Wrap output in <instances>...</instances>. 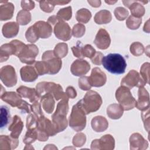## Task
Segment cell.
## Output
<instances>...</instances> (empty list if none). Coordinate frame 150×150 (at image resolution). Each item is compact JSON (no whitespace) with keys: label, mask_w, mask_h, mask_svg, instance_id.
<instances>
[{"label":"cell","mask_w":150,"mask_h":150,"mask_svg":"<svg viewBox=\"0 0 150 150\" xmlns=\"http://www.w3.org/2000/svg\"><path fill=\"white\" fill-rule=\"evenodd\" d=\"M14 12V5L12 3L4 1L0 6V20L6 21L12 18Z\"/></svg>","instance_id":"cell-28"},{"label":"cell","mask_w":150,"mask_h":150,"mask_svg":"<svg viewBox=\"0 0 150 150\" xmlns=\"http://www.w3.org/2000/svg\"><path fill=\"white\" fill-rule=\"evenodd\" d=\"M31 21V14L26 10L22 9L20 11L16 16V21L18 24L26 25Z\"/></svg>","instance_id":"cell-33"},{"label":"cell","mask_w":150,"mask_h":150,"mask_svg":"<svg viewBox=\"0 0 150 150\" xmlns=\"http://www.w3.org/2000/svg\"><path fill=\"white\" fill-rule=\"evenodd\" d=\"M91 17V12L86 8H82L77 11L76 15L77 21L83 23H87L90 21Z\"/></svg>","instance_id":"cell-34"},{"label":"cell","mask_w":150,"mask_h":150,"mask_svg":"<svg viewBox=\"0 0 150 150\" xmlns=\"http://www.w3.org/2000/svg\"><path fill=\"white\" fill-rule=\"evenodd\" d=\"M92 6L94 7H98L101 5L100 1H87Z\"/></svg>","instance_id":"cell-58"},{"label":"cell","mask_w":150,"mask_h":150,"mask_svg":"<svg viewBox=\"0 0 150 150\" xmlns=\"http://www.w3.org/2000/svg\"><path fill=\"white\" fill-rule=\"evenodd\" d=\"M16 51V46L12 40L9 43L2 45L0 47V62L6 61L11 55H15Z\"/></svg>","instance_id":"cell-21"},{"label":"cell","mask_w":150,"mask_h":150,"mask_svg":"<svg viewBox=\"0 0 150 150\" xmlns=\"http://www.w3.org/2000/svg\"><path fill=\"white\" fill-rule=\"evenodd\" d=\"M1 98L4 101L7 103L12 107H18L22 103L21 96L13 91H5L1 92Z\"/></svg>","instance_id":"cell-18"},{"label":"cell","mask_w":150,"mask_h":150,"mask_svg":"<svg viewBox=\"0 0 150 150\" xmlns=\"http://www.w3.org/2000/svg\"><path fill=\"white\" fill-rule=\"evenodd\" d=\"M20 74L22 80L26 82L33 81L38 77V74L35 67L28 65L21 69Z\"/></svg>","instance_id":"cell-23"},{"label":"cell","mask_w":150,"mask_h":150,"mask_svg":"<svg viewBox=\"0 0 150 150\" xmlns=\"http://www.w3.org/2000/svg\"><path fill=\"white\" fill-rule=\"evenodd\" d=\"M19 144L18 138H14L11 135L0 136V149H15Z\"/></svg>","instance_id":"cell-26"},{"label":"cell","mask_w":150,"mask_h":150,"mask_svg":"<svg viewBox=\"0 0 150 150\" xmlns=\"http://www.w3.org/2000/svg\"><path fill=\"white\" fill-rule=\"evenodd\" d=\"M54 33L58 39L63 41L69 40L71 37V29L69 25L61 19L54 25Z\"/></svg>","instance_id":"cell-13"},{"label":"cell","mask_w":150,"mask_h":150,"mask_svg":"<svg viewBox=\"0 0 150 150\" xmlns=\"http://www.w3.org/2000/svg\"><path fill=\"white\" fill-rule=\"evenodd\" d=\"M114 13L116 18L119 21L124 20L129 14L128 11L126 9L120 6L116 8Z\"/></svg>","instance_id":"cell-43"},{"label":"cell","mask_w":150,"mask_h":150,"mask_svg":"<svg viewBox=\"0 0 150 150\" xmlns=\"http://www.w3.org/2000/svg\"><path fill=\"white\" fill-rule=\"evenodd\" d=\"M69 99L62 100L57 105L54 113L52 115V122L57 128L58 132H62L67 127L66 115L69 110Z\"/></svg>","instance_id":"cell-4"},{"label":"cell","mask_w":150,"mask_h":150,"mask_svg":"<svg viewBox=\"0 0 150 150\" xmlns=\"http://www.w3.org/2000/svg\"><path fill=\"white\" fill-rule=\"evenodd\" d=\"M18 94L22 97L25 98H28L30 102L33 103L36 101H38L40 97L39 96L36 90L32 88L27 87L26 86H20L16 89Z\"/></svg>","instance_id":"cell-25"},{"label":"cell","mask_w":150,"mask_h":150,"mask_svg":"<svg viewBox=\"0 0 150 150\" xmlns=\"http://www.w3.org/2000/svg\"><path fill=\"white\" fill-rule=\"evenodd\" d=\"M39 53L38 47L34 44L25 45L17 55L21 62L32 64L35 63V58Z\"/></svg>","instance_id":"cell-8"},{"label":"cell","mask_w":150,"mask_h":150,"mask_svg":"<svg viewBox=\"0 0 150 150\" xmlns=\"http://www.w3.org/2000/svg\"><path fill=\"white\" fill-rule=\"evenodd\" d=\"M94 43L96 46L100 49H107L111 43L109 33L105 29H100L96 36Z\"/></svg>","instance_id":"cell-17"},{"label":"cell","mask_w":150,"mask_h":150,"mask_svg":"<svg viewBox=\"0 0 150 150\" xmlns=\"http://www.w3.org/2000/svg\"><path fill=\"white\" fill-rule=\"evenodd\" d=\"M72 15L71 7L70 6L60 9L57 13V16L62 21H69Z\"/></svg>","instance_id":"cell-39"},{"label":"cell","mask_w":150,"mask_h":150,"mask_svg":"<svg viewBox=\"0 0 150 150\" xmlns=\"http://www.w3.org/2000/svg\"><path fill=\"white\" fill-rule=\"evenodd\" d=\"M36 130L38 139L40 141H46L49 137L54 136L59 132L54 123L48 118H46L44 115L38 118Z\"/></svg>","instance_id":"cell-2"},{"label":"cell","mask_w":150,"mask_h":150,"mask_svg":"<svg viewBox=\"0 0 150 150\" xmlns=\"http://www.w3.org/2000/svg\"><path fill=\"white\" fill-rule=\"evenodd\" d=\"M123 108L120 104H112L107 108V114L111 119H119L123 114Z\"/></svg>","instance_id":"cell-31"},{"label":"cell","mask_w":150,"mask_h":150,"mask_svg":"<svg viewBox=\"0 0 150 150\" xmlns=\"http://www.w3.org/2000/svg\"><path fill=\"white\" fill-rule=\"evenodd\" d=\"M129 144L131 149H146L148 145L147 141L138 133H134L131 135Z\"/></svg>","instance_id":"cell-22"},{"label":"cell","mask_w":150,"mask_h":150,"mask_svg":"<svg viewBox=\"0 0 150 150\" xmlns=\"http://www.w3.org/2000/svg\"><path fill=\"white\" fill-rule=\"evenodd\" d=\"M130 52L133 55L139 56L142 54L144 52V46L138 42H134L130 46Z\"/></svg>","instance_id":"cell-40"},{"label":"cell","mask_w":150,"mask_h":150,"mask_svg":"<svg viewBox=\"0 0 150 150\" xmlns=\"http://www.w3.org/2000/svg\"><path fill=\"white\" fill-rule=\"evenodd\" d=\"M96 51L94 47L90 45H86L83 46V57H86L88 58H92L96 54Z\"/></svg>","instance_id":"cell-48"},{"label":"cell","mask_w":150,"mask_h":150,"mask_svg":"<svg viewBox=\"0 0 150 150\" xmlns=\"http://www.w3.org/2000/svg\"><path fill=\"white\" fill-rule=\"evenodd\" d=\"M53 3L54 4V5H64V4H68L69 3L70 1H52Z\"/></svg>","instance_id":"cell-59"},{"label":"cell","mask_w":150,"mask_h":150,"mask_svg":"<svg viewBox=\"0 0 150 150\" xmlns=\"http://www.w3.org/2000/svg\"><path fill=\"white\" fill-rule=\"evenodd\" d=\"M115 141L113 137L110 134L103 136L100 139L93 140L91 144V149H113Z\"/></svg>","instance_id":"cell-12"},{"label":"cell","mask_w":150,"mask_h":150,"mask_svg":"<svg viewBox=\"0 0 150 150\" xmlns=\"http://www.w3.org/2000/svg\"><path fill=\"white\" fill-rule=\"evenodd\" d=\"M90 69V64L85 60H76L71 64L70 71L71 73L76 76H81L88 73Z\"/></svg>","instance_id":"cell-15"},{"label":"cell","mask_w":150,"mask_h":150,"mask_svg":"<svg viewBox=\"0 0 150 150\" xmlns=\"http://www.w3.org/2000/svg\"><path fill=\"white\" fill-rule=\"evenodd\" d=\"M42 59L47 64L49 69V74H50L57 73L62 67V63L61 59L56 56L53 51H46L42 54Z\"/></svg>","instance_id":"cell-9"},{"label":"cell","mask_w":150,"mask_h":150,"mask_svg":"<svg viewBox=\"0 0 150 150\" xmlns=\"http://www.w3.org/2000/svg\"><path fill=\"white\" fill-rule=\"evenodd\" d=\"M94 19L95 22L97 24H105L111 21L112 16L109 11L101 10L96 13Z\"/></svg>","instance_id":"cell-32"},{"label":"cell","mask_w":150,"mask_h":150,"mask_svg":"<svg viewBox=\"0 0 150 150\" xmlns=\"http://www.w3.org/2000/svg\"><path fill=\"white\" fill-rule=\"evenodd\" d=\"M101 64L110 73L120 74L125 72L127 63L124 57L119 53H110L102 59Z\"/></svg>","instance_id":"cell-1"},{"label":"cell","mask_w":150,"mask_h":150,"mask_svg":"<svg viewBox=\"0 0 150 150\" xmlns=\"http://www.w3.org/2000/svg\"><path fill=\"white\" fill-rule=\"evenodd\" d=\"M74 56L79 58H83V46L81 45V42L78 41L76 46H73L71 47Z\"/></svg>","instance_id":"cell-52"},{"label":"cell","mask_w":150,"mask_h":150,"mask_svg":"<svg viewBox=\"0 0 150 150\" xmlns=\"http://www.w3.org/2000/svg\"><path fill=\"white\" fill-rule=\"evenodd\" d=\"M31 105H29L26 101L23 100L21 104L18 107V109L21 110L22 112L24 113H30L31 112Z\"/></svg>","instance_id":"cell-55"},{"label":"cell","mask_w":150,"mask_h":150,"mask_svg":"<svg viewBox=\"0 0 150 150\" xmlns=\"http://www.w3.org/2000/svg\"><path fill=\"white\" fill-rule=\"evenodd\" d=\"M21 7L23 9L29 11L35 8V2L32 1H22Z\"/></svg>","instance_id":"cell-53"},{"label":"cell","mask_w":150,"mask_h":150,"mask_svg":"<svg viewBox=\"0 0 150 150\" xmlns=\"http://www.w3.org/2000/svg\"><path fill=\"white\" fill-rule=\"evenodd\" d=\"M141 22V18H136L131 15L127 19L126 25L129 29L134 30L138 29L139 27Z\"/></svg>","instance_id":"cell-38"},{"label":"cell","mask_w":150,"mask_h":150,"mask_svg":"<svg viewBox=\"0 0 150 150\" xmlns=\"http://www.w3.org/2000/svg\"><path fill=\"white\" fill-rule=\"evenodd\" d=\"M149 94L143 87L138 90V99L136 101L135 107L140 110H146L149 108Z\"/></svg>","instance_id":"cell-20"},{"label":"cell","mask_w":150,"mask_h":150,"mask_svg":"<svg viewBox=\"0 0 150 150\" xmlns=\"http://www.w3.org/2000/svg\"><path fill=\"white\" fill-rule=\"evenodd\" d=\"M36 91L40 98L45 94L50 93L56 100L69 99L66 93H64L62 86L53 82H40L36 87Z\"/></svg>","instance_id":"cell-3"},{"label":"cell","mask_w":150,"mask_h":150,"mask_svg":"<svg viewBox=\"0 0 150 150\" xmlns=\"http://www.w3.org/2000/svg\"><path fill=\"white\" fill-rule=\"evenodd\" d=\"M103 54L100 52H96L94 56L91 58L92 62L97 65H100L101 64L102 59L103 57Z\"/></svg>","instance_id":"cell-54"},{"label":"cell","mask_w":150,"mask_h":150,"mask_svg":"<svg viewBox=\"0 0 150 150\" xmlns=\"http://www.w3.org/2000/svg\"><path fill=\"white\" fill-rule=\"evenodd\" d=\"M149 63H145L142 64L140 70L141 77L144 80V81L147 83H149Z\"/></svg>","instance_id":"cell-50"},{"label":"cell","mask_w":150,"mask_h":150,"mask_svg":"<svg viewBox=\"0 0 150 150\" xmlns=\"http://www.w3.org/2000/svg\"><path fill=\"white\" fill-rule=\"evenodd\" d=\"M106 3H107V4H110V5H111V4H114V3H115L116 2H117V1H105Z\"/></svg>","instance_id":"cell-60"},{"label":"cell","mask_w":150,"mask_h":150,"mask_svg":"<svg viewBox=\"0 0 150 150\" xmlns=\"http://www.w3.org/2000/svg\"><path fill=\"white\" fill-rule=\"evenodd\" d=\"M25 37L26 38V40L31 43L35 42L36 40H38L39 38L37 36L35 29L33 27V26H30L26 30L25 33Z\"/></svg>","instance_id":"cell-45"},{"label":"cell","mask_w":150,"mask_h":150,"mask_svg":"<svg viewBox=\"0 0 150 150\" xmlns=\"http://www.w3.org/2000/svg\"><path fill=\"white\" fill-rule=\"evenodd\" d=\"M66 93L69 98H74L77 96V93L76 90L72 86H69L67 87L66 90Z\"/></svg>","instance_id":"cell-56"},{"label":"cell","mask_w":150,"mask_h":150,"mask_svg":"<svg viewBox=\"0 0 150 150\" xmlns=\"http://www.w3.org/2000/svg\"><path fill=\"white\" fill-rule=\"evenodd\" d=\"M19 29V24L15 22H9L5 23L2 29L4 36L6 38H11L17 35Z\"/></svg>","instance_id":"cell-27"},{"label":"cell","mask_w":150,"mask_h":150,"mask_svg":"<svg viewBox=\"0 0 150 150\" xmlns=\"http://www.w3.org/2000/svg\"><path fill=\"white\" fill-rule=\"evenodd\" d=\"M86 113L83 108L80 101H79L73 105L69 118V125L74 130L80 131L86 124Z\"/></svg>","instance_id":"cell-5"},{"label":"cell","mask_w":150,"mask_h":150,"mask_svg":"<svg viewBox=\"0 0 150 150\" xmlns=\"http://www.w3.org/2000/svg\"><path fill=\"white\" fill-rule=\"evenodd\" d=\"M142 1H123L125 6L128 7L131 11L132 16L136 18H141L145 13V8L142 5Z\"/></svg>","instance_id":"cell-19"},{"label":"cell","mask_w":150,"mask_h":150,"mask_svg":"<svg viewBox=\"0 0 150 150\" xmlns=\"http://www.w3.org/2000/svg\"><path fill=\"white\" fill-rule=\"evenodd\" d=\"M86 28L81 23H77L74 25L72 29V34L76 38H80L85 33Z\"/></svg>","instance_id":"cell-42"},{"label":"cell","mask_w":150,"mask_h":150,"mask_svg":"<svg viewBox=\"0 0 150 150\" xmlns=\"http://www.w3.org/2000/svg\"><path fill=\"white\" fill-rule=\"evenodd\" d=\"M80 101L86 114L97 111L103 102L100 94L93 90L87 91L84 98Z\"/></svg>","instance_id":"cell-6"},{"label":"cell","mask_w":150,"mask_h":150,"mask_svg":"<svg viewBox=\"0 0 150 150\" xmlns=\"http://www.w3.org/2000/svg\"><path fill=\"white\" fill-rule=\"evenodd\" d=\"M60 20V19H59L57 16V15H53V16H50L48 18L47 22L52 26L53 25H55L58 22V21Z\"/></svg>","instance_id":"cell-57"},{"label":"cell","mask_w":150,"mask_h":150,"mask_svg":"<svg viewBox=\"0 0 150 150\" xmlns=\"http://www.w3.org/2000/svg\"><path fill=\"white\" fill-rule=\"evenodd\" d=\"M37 139H38V132H37L36 128L28 129V131L25 134V136L23 139V142L26 145H29L32 142H35V140Z\"/></svg>","instance_id":"cell-36"},{"label":"cell","mask_w":150,"mask_h":150,"mask_svg":"<svg viewBox=\"0 0 150 150\" xmlns=\"http://www.w3.org/2000/svg\"><path fill=\"white\" fill-rule=\"evenodd\" d=\"M86 141V137L83 133H78L73 138V144L77 147L83 146Z\"/></svg>","instance_id":"cell-44"},{"label":"cell","mask_w":150,"mask_h":150,"mask_svg":"<svg viewBox=\"0 0 150 150\" xmlns=\"http://www.w3.org/2000/svg\"><path fill=\"white\" fill-rule=\"evenodd\" d=\"M31 111L33 112V114L37 117V118L43 115V112L41 109L40 104L38 101H36L33 103V104L30 107Z\"/></svg>","instance_id":"cell-51"},{"label":"cell","mask_w":150,"mask_h":150,"mask_svg":"<svg viewBox=\"0 0 150 150\" xmlns=\"http://www.w3.org/2000/svg\"><path fill=\"white\" fill-rule=\"evenodd\" d=\"M88 78L91 86L96 87L104 86L107 81L105 74L98 67H94L92 69L91 75Z\"/></svg>","instance_id":"cell-14"},{"label":"cell","mask_w":150,"mask_h":150,"mask_svg":"<svg viewBox=\"0 0 150 150\" xmlns=\"http://www.w3.org/2000/svg\"><path fill=\"white\" fill-rule=\"evenodd\" d=\"M37 120H38L37 117L33 114L29 113V114L28 115L27 118H26V128H27V129L36 128Z\"/></svg>","instance_id":"cell-49"},{"label":"cell","mask_w":150,"mask_h":150,"mask_svg":"<svg viewBox=\"0 0 150 150\" xmlns=\"http://www.w3.org/2000/svg\"><path fill=\"white\" fill-rule=\"evenodd\" d=\"M0 77L2 82L8 87H13L17 83L15 70L11 65H6L1 67L0 70Z\"/></svg>","instance_id":"cell-11"},{"label":"cell","mask_w":150,"mask_h":150,"mask_svg":"<svg viewBox=\"0 0 150 150\" xmlns=\"http://www.w3.org/2000/svg\"><path fill=\"white\" fill-rule=\"evenodd\" d=\"M32 26L39 38H48L52 35V27L48 22L40 21Z\"/></svg>","instance_id":"cell-16"},{"label":"cell","mask_w":150,"mask_h":150,"mask_svg":"<svg viewBox=\"0 0 150 150\" xmlns=\"http://www.w3.org/2000/svg\"><path fill=\"white\" fill-rule=\"evenodd\" d=\"M115 97L123 110L128 111L135 107L136 100L132 96L130 89L121 86L118 88L115 92Z\"/></svg>","instance_id":"cell-7"},{"label":"cell","mask_w":150,"mask_h":150,"mask_svg":"<svg viewBox=\"0 0 150 150\" xmlns=\"http://www.w3.org/2000/svg\"><path fill=\"white\" fill-rule=\"evenodd\" d=\"M91 127L96 132H103L106 130L108 127L107 119L103 116H96L91 120Z\"/></svg>","instance_id":"cell-29"},{"label":"cell","mask_w":150,"mask_h":150,"mask_svg":"<svg viewBox=\"0 0 150 150\" xmlns=\"http://www.w3.org/2000/svg\"><path fill=\"white\" fill-rule=\"evenodd\" d=\"M35 68L38 75L42 76L45 74H49V69L47 64L44 61H38L35 63Z\"/></svg>","instance_id":"cell-41"},{"label":"cell","mask_w":150,"mask_h":150,"mask_svg":"<svg viewBox=\"0 0 150 150\" xmlns=\"http://www.w3.org/2000/svg\"><path fill=\"white\" fill-rule=\"evenodd\" d=\"M54 54L57 57L61 59L65 57L68 52V46L66 43L57 44L53 50Z\"/></svg>","instance_id":"cell-35"},{"label":"cell","mask_w":150,"mask_h":150,"mask_svg":"<svg viewBox=\"0 0 150 150\" xmlns=\"http://www.w3.org/2000/svg\"><path fill=\"white\" fill-rule=\"evenodd\" d=\"M10 113L9 108L5 105L1 107V127H5L10 120Z\"/></svg>","instance_id":"cell-37"},{"label":"cell","mask_w":150,"mask_h":150,"mask_svg":"<svg viewBox=\"0 0 150 150\" xmlns=\"http://www.w3.org/2000/svg\"><path fill=\"white\" fill-rule=\"evenodd\" d=\"M23 127V124L21 118L18 115H15L13 117L12 123L8 127L11 131V136L14 138H18Z\"/></svg>","instance_id":"cell-24"},{"label":"cell","mask_w":150,"mask_h":150,"mask_svg":"<svg viewBox=\"0 0 150 150\" xmlns=\"http://www.w3.org/2000/svg\"><path fill=\"white\" fill-rule=\"evenodd\" d=\"M79 86L83 90H89L92 87L87 76H82L79 79Z\"/></svg>","instance_id":"cell-47"},{"label":"cell","mask_w":150,"mask_h":150,"mask_svg":"<svg viewBox=\"0 0 150 150\" xmlns=\"http://www.w3.org/2000/svg\"><path fill=\"white\" fill-rule=\"evenodd\" d=\"M145 84L146 82L141 75L134 70H130L121 81V86H125L129 89L135 86L141 87L145 86Z\"/></svg>","instance_id":"cell-10"},{"label":"cell","mask_w":150,"mask_h":150,"mask_svg":"<svg viewBox=\"0 0 150 150\" xmlns=\"http://www.w3.org/2000/svg\"><path fill=\"white\" fill-rule=\"evenodd\" d=\"M40 103L44 110L49 114L53 112L54 108V100L53 96L49 93L43 94L40 97Z\"/></svg>","instance_id":"cell-30"},{"label":"cell","mask_w":150,"mask_h":150,"mask_svg":"<svg viewBox=\"0 0 150 150\" xmlns=\"http://www.w3.org/2000/svg\"><path fill=\"white\" fill-rule=\"evenodd\" d=\"M39 4L41 9L43 11L48 13L53 11L55 5L52 1H39Z\"/></svg>","instance_id":"cell-46"}]
</instances>
